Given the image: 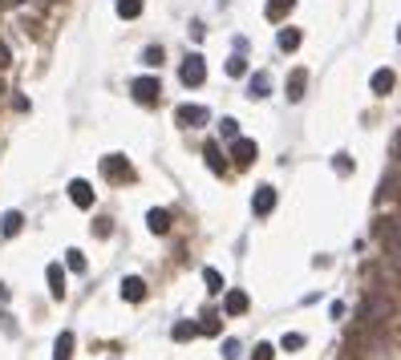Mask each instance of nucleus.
<instances>
[{
    "label": "nucleus",
    "instance_id": "nucleus-1",
    "mask_svg": "<svg viewBox=\"0 0 401 360\" xmlns=\"http://www.w3.org/2000/svg\"><path fill=\"white\" fill-rule=\"evenodd\" d=\"M377 239H381V247L393 263H401V219H377Z\"/></svg>",
    "mask_w": 401,
    "mask_h": 360
},
{
    "label": "nucleus",
    "instance_id": "nucleus-2",
    "mask_svg": "<svg viewBox=\"0 0 401 360\" xmlns=\"http://www.w3.org/2000/svg\"><path fill=\"white\" fill-rule=\"evenodd\" d=\"M389 316H393V299L381 296V292L361 304V324H365V328H377V324H385Z\"/></svg>",
    "mask_w": 401,
    "mask_h": 360
},
{
    "label": "nucleus",
    "instance_id": "nucleus-3",
    "mask_svg": "<svg viewBox=\"0 0 401 360\" xmlns=\"http://www.w3.org/2000/svg\"><path fill=\"white\" fill-rule=\"evenodd\" d=\"M178 81H183L187 89H195V86H203V81H207V61H203L199 53H191L187 61L178 65Z\"/></svg>",
    "mask_w": 401,
    "mask_h": 360
},
{
    "label": "nucleus",
    "instance_id": "nucleus-4",
    "mask_svg": "<svg viewBox=\"0 0 401 360\" xmlns=\"http://www.w3.org/2000/svg\"><path fill=\"white\" fill-rule=\"evenodd\" d=\"M130 93H134V101H138V106H154V101H158V93H163V86H158V77H138V81L130 86Z\"/></svg>",
    "mask_w": 401,
    "mask_h": 360
},
{
    "label": "nucleus",
    "instance_id": "nucleus-5",
    "mask_svg": "<svg viewBox=\"0 0 401 360\" xmlns=\"http://www.w3.org/2000/svg\"><path fill=\"white\" fill-rule=\"evenodd\" d=\"M101 174H106L110 182H126L134 170H130V162H126L122 154H106V158H101Z\"/></svg>",
    "mask_w": 401,
    "mask_h": 360
},
{
    "label": "nucleus",
    "instance_id": "nucleus-6",
    "mask_svg": "<svg viewBox=\"0 0 401 360\" xmlns=\"http://www.w3.org/2000/svg\"><path fill=\"white\" fill-rule=\"evenodd\" d=\"M255 154H260V150H255L251 138H231V158H235L239 170H248L251 162H255Z\"/></svg>",
    "mask_w": 401,
    "mask_h": 360
},
{
    "label": "nucleus",
    "instance_id": "nucleus-7",
    "mask_svg": "<svg viewBox=\"0 0 401 360\" xmlns=\"http://www.w3.org/2000/svg\"><path fill=\"white\" fill-rule=\"evenodd\" d=\"M175 122L178 125H207L211 122V113H207V106H178Z\"/></svg>",
    "mask_w": 401,
    "mask_h": 360
},
{
    "label": "nucleus",
    "instance_id": "nucleus-8",
    "mask_svg": "<svg viewBox=\"0 0 401 360\" xmlns=\"http://www.w3.org/2000/svg\"><path fill=\"white\" fill-rule=\"evenodd\" d=\"M251 211L260 215V219L276 211V187H255V195H251Z\"/></svg>",
    "mask_w": 401,
    "mask_h": 360
},
{
    "label": "nucleus",
    "instance_id": "nucleus-9",
    "mask_svg": "<svg viewBox=\"0 0 401 360\" xmlns=\"http://www.w3.org/2000/svg\"><path fill=\"white\" fill-rule=\"evenodd\" d=\"M69 199H73V207L89 211V207H93V187H89L86 178H73V182H69Z\"/></svg>",
    "mask_w": 401,
    "mask_h": 360
},
{
    "label": "nucleus",
    "instance_id": "nucleus-10",
    "mask_svg": "<svg viewBox=\"0 0 401 360\" xmlns=\"http://www.w3.org/2000/svg\"><path fill=\"white\" fill-rule=\"evenodd\" d=\"M122 299H130V304L146 299V284H142L138 275H126V279H122Z\"/></svg>",
    "mask_w": 401,
    "mask_h": 360
},
{
    "label": "nucleus",
    "instance_id": "nucleus-11",
    "mask_svg": "<svg viewBox=\"0 0 401 360\" xmlns=\"http://www.w3.org/2000/svg\"><path fill=\"white\" fill-rule=\"evenodd\" d=\"M304 89H308V73L304 69H292L288 73V101H300Z\"/></svg>",
    "mask_w": 401,
    "mask_h": 360
},
{
    "label": "nucleus",
    "instance_id": "nucleus-12",
    "mask_svg": "<svg viewBox=\"0 0 401 360\" xmlns=\"http://www.w3.org/2000/svg\"><path fill=\"white\" fill-rule=\"evenodd\" d=\"M248 292H227V299H223V312L227 316H243V312H248Z\"/></svg>",
    "mask_w": 401,
    "mask_h": 360
},
{
    "label": "nucleus",
    "instance_id": "nucleus-13",
    "mask_svg": "<svg viewBox=\"0 0 401 360\" xmlns=\"http://www.w3.org/2000/svg\"><path fill=\"white\" fill-rule=\"evenodd\" d=\"M49 292H53V299H65V272H61V263H49Z\"/></svg>",
    "mask_w": 401,
    "mask_h": 360
},
{
    "label": "nucleus",
    "instance_id": "nucleus-14",
    "mask_svg": "<svg viewBox=\"0 0 401 360\" xmlns=\"http://www.w3.org/2000/svg\"><path fill=\"white\" fill-rule=\"evenodd\" d=\"M146 227H151L154 235H166V231H171V215H166L163 207H154V211L146 215Z\"/></svg>",
    "mask_w": 401,
    "mask_h": 360
},
{
    "label": "nucleus",
    "instance_id": "nucleus-15",
    "mask_svg": "<svg viewBox=\"0 0 401 360\" xmlns=\"http://www.w3.org/2000/svg\"><path fill=\"white\" fill-rule=\"evenodd\" d=\"M280 49H284V53H296V49H300V41H304V33H300V29H280Z\"/></svg>",
    "mask_w": 401,
    "mask_h": 360
},
{
    "label": "nucleus",
    "instance_id": "nucleus-16",
    "mask_svg": "<svg viewBox=\"0 0 401 360\" xmlns=\"http://www.w3.org/2000/svg\"><path fill=\"white\" fill-rule=\"evenodd\" d=\"M393 81H397L393 69H377V73H373V93H377V98H385L389 89H393Z\"/></svg>",
    "mask_w": 401,
    "mask_h": 360
},
{
    "label": "nucleus",
    "instance_id": "nucleus-17",
    "mask_svg": "<svg viewBox=\"0 0 401 360\" xmlns=\"http://www.w3.org/2000/svg\"><path fill=\"white\" fill-rule=\"evenodd\" d=\"M268 89H272V73L263 69V73H255V77H251L248 93H251V98H268Z\"/></svg>",
    "mask_w": 401,
    "mask_h": 360
},
{
    "label": "nucleus",
    "instance_id": "nucleus-18",
    "mask_svg": "<svg viewBox=\"0 0 401 360\" xmlns=\"http://www.w3.org/2000/svg\"><path fill=\"white\" fill-rule=\"evenodd\" d=\"M73 356V332H61L57 344H53V360H69Z\"/></svg>",
    "mask_w": 401,
    "mask_h": 360
},
{
    "label": "nucleus",
    "instance_id": "nucleus-19",
    "mask_svg": "<svg viewBox=\"0 0 401 360\" xmlns=\"http://www.w3.org/2000/svg\"><path fill=\"white\" fill-rule=\"evenodd\" d=\"M292 4H296V0H268L263 16H268V21H280V16H288V13H292Z\"/></svg>",
    "mask_w": 401,
    "mask_h": 360
},
{
    "label": "nucleus",
    "instance_id": "nucleus-20",
    "mask_svg": "<svg viewBox=\"0 0 401 360\" xmlns=\"http://www.w3.org/2000/svg\"><path fill=\"white\" fill-rule=\"evenodd\" d=\"M21 227H25V219H21V211H4V219H0V231H4V235L13 239L16 231H21Z\"/></svg>",
    "mask_w": 401,
    "mask_h": 360
},
{
    "label": "nucleus",
    "instance_id": "nucleus-21",
    "mask_svg": "<svg viewBox=\"0 0 401 360\" xmlns=\"http://www.w3.org/2000/svg\"><path fill=\"white\" fill-rule=\"evenodd\" d=\"M118 16H122V21L142 16V0H118Z\"/></svg>",
    "mask_w": 401,
    "mask_h": 360
},
{
    "label": "nucleus",
    "instance_id": "nucleus-22",
    "mask_svg": "<svg viewBox=\"0 0 401 360\" xmlns=\"http://www.w3.org/2000/svg\"><path fill=\"white\" fill-rule=\"evenodd\" d=\"M203 158H207V166H211L215 174L227 170V162H223V154H219V146H207V150H203Z\"/></svg>",
    "mask_w": 401,
    "mask_h": 360
},
{
    "label": "nucleus",
    "instance_id": "nucleus-23",
    "mask_svg": "<svg viewBox=\"0 0 401 360\" xmlns=\"http://www.w3.org/2000/svg\"><path fill=\"white\" fill-rule=\"evenodd\" d=\"M171 336H175V340H195V336H199V324L183 320V324H175V328H171Z\"/></svg>",
    "mask_w": 401,
    "mask_h": 360
},
{
    "label": "nucleus",
    "instance_id": "nucleus-24",
    "mask_svg": "<svg viewBox=\"0 0 401 360\" xmlns=\"http://www.w3.org/2000/svg\"><path fill=\"white\" fill-rule=\"evenodd\" d=\"M203 284H207V292H223V275L215 272V267H207L203 272Z\"/></svg>",
    "mask_w": 401,
    "mask_h": 360
},
{
    "label": "nucleus",
    "instance_id": "nucleus-25",
    "mask_svg": "<svg viewBox=\"0 0 401 360\" xmlns=\"http://www.w3.org/2000/svg\"><path fill=\"white\" fill-rule=\"evenodd\" d=\"M65 263H69V272H86V255H81V251H65Z\"/></svg>",
    "mask_w": 401,
    "mask_h": 360
},
{
    "label": "nucleus",
    "instance_id": "nucleus-26",
    "mask_svg": "<svg viewBox=\"0 0 401 360\" xmlns=\"http://www.w3.org/2000/svg\"><path fill=\"white\" fill-rule=\"evenodd\" d=\"M199 332H207V336H219V332H223V324H219V316H207V320L199 324Z\"/></svg>",
    "mask_w": 401,
    "mask_h": 360
},
{
    "label": "nucleus",
    "instance_id": "nucleus-27",
    "mask_svg": "<svg viewBox=\"0 0 401 360\" xmlns=\"http://www.w3.org/2000/svg\"><path fill=\"white\" fill-rule=\"evenodd\" d=\"M280 348H288V352H296V348H304V336H300V332H288L284 340H280Z\"/></svg>",
    "mask_w": 401,
    "mask_h": 360
},
{
    "label": "nucleus",
    "instance_id": "nucleus-28",
    "mask_svg": "<svg viewBox=\"0 0 401 360\" xmlns=\"http://www.w3.org/2000/svg\"><path fill=\"white\" fill-rule=\"evenodd\" d=\"M227 73H231V77H243V73H248V61H243V57H231V61H227Z\"/></svg>",
    "mask_w": 401,
    "mask_h": 360
},
{
    "label": "nucleus",
    "instance_id": "nucleus-29",
    "mask_svg": "<svg viewBox=\"0 0 401 360\" xmlns=\"http://www.w3.org/2000/svg\"><path fill=\"white\" fill-rule=\"evenodd\" d=\"M276 356V344H255V352H251V360H272Z\"/></svg>",
    "mask_w": 401,
    "mask_h": 360
},
{
    "label": "nucleus",
    "instance_id": "nucleus-30",
    "mask_svg": "<svg viewBox=\"0 0 401 360\" xmlns=\"http://www.w3.org/2000/svg\"><path fill=\"white\" fill-rule=\"evenodd\" d=\"M219 130H223V138H239V122H235V118H223Z\"/></svg>",
    "mask_w": 401,
    "mask_h": 360
},
{
    "label": "nucleus",
    "instance_id": "nucleus-31",
    "mask_svg": "<svg viewBox=\"0 0 401 360\" xmlns=\"http://www.w3.org/2000/svg\"><path fill=\"white\" fill-rule=\"evenodd\" d=\"M239 352H243L239 340H223V360H239Z\"/></svg>",
    "mask_w": 401,
    "mask_h": 360
},
{
    "label": "nucleus",
    "instance_id": "nucleus-32",
    "mask_svg": "<svg viewBox=\"0 0 401 360\" xmlns=\"http://www.w3.org/2000/svg\"><path fill=\"white\" fill-rule=\"evenodd\" d=\"M142 61H146V65H163V49H158V45H151V49L142 53Z\"/></svg>",
    "mask_w": 401,
    "mask_h": 360
},
{
    "label": "nucleus",
    "instance_id": "nucleus-33",
    "mask_svg": "<svg viewBox=\"0 0 401 360\" xmlns=\"http://www.w3.org/2000/svg\"><path fill=\"white\" fill-rule=\"evenodd\" d=\"M9 65H13V53H9V45H4V41H0V69H9Z\"/></svg>",
    "mask_w": 401,
    "mask_h": 360
},
{
    "label": "nucleus",
    "instance_id": "nucleus-34",
    "mask_svg": "<svg viewBox=\"0 0 401 360\" xmlns=\"http://www.w3.org/2000/svg\"><path fill=\"white\" fill-rule=\"evenodd\" d=\"M333 166H337V170H340V174H349V170H352V162H349V154H340V158H337V162H333Z\"/></svg>",
    "mask_w": 401,
    "mask_h": 360
},
{
    "label": "nucleus",
    "instance_id": "nucleus-35",
    "mask_svg": "<svg viewBox=\"0 0 401 360\" xmlns=\"http://www.w3.org/2000/svg\"><path fill=\"white\" fill-rule=\"evenodd\" d=\"M393 158H397V162H401V134H397V138H393Z\"/></svg>",
    "mask_w": 401,
    "mask_h": 360
},
{
    "label": "nucleus",
    "instance_id": "nucleus-36",
    "mask_svg": "<svg viewBox=\"0 0 401 360\" xmlns=\"http://www.w3.org/2000/svg\"><path fill=\"white\" fill-rule=\"evenodd\" d=\"M4 299H9V287H4V284H0V304H4Z\"/></svg>",
    "mask_w": 401,
    "mask_h": 360
},
{
    "label": "nucleus",
    "instance_id": "nucleus-37",
    "mask_svg": "<svg viewBox=\"0 0 401 360\" xmlns=\"http://www.w3.org/2000/svg\"><path fill=\"white\" fill-rule=\"evenodd\" d=\"M13 4H16V0H0V9H13Z\"/></svg>",
    "mask_w": 401,
    "mask_h": 360
},
{
    "label": "nucleus",
    "instance_id": "nucleus-38",
    "mask_svg": "<svg viewBox=\"0 0 401 360\" xmlns=\"http://www.w3.org/2000/svg\"><path fill=\"white\" fill-rule=\"evenodd\" d=\"M397 45H401V29H397Z\"/></svg>",
    "mask_w": 401,
    "mask_h": 360
}]
</instances>
